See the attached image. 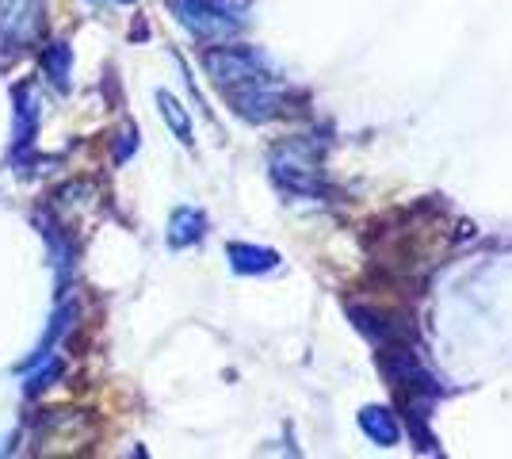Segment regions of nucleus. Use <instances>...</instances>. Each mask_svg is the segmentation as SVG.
<instances>
[{
  "mask_svg": "<svg viewBox=\"0 0 512 459\" xmlns=\"http://www.w3.org/2000/svg\"><path fill=\"white\" fill-rule=\"evenodd\" d=\"M360 425L371 440H379V444H398V421H394V414L383 410V406H367L360 414Z\"/></svg>",
  "mask_w": 512,
  "mask_h": 459,
  "instance_id": "2",
  "label": "nucleus"
},
{
  "mask_svg": "<svg viewBox=\"0 0 512 459\" xmlns=\"http://www.w3.org/2000/svg\"><path fill=\"white\" fill-rule=\"evenodd\" d=\"M237 257V268H245V272H268V268H276V253H268V249H234Z\"/></svg>",
  "mask_w": 512,
  "mask_h": 459,
  "instance_id": "3",
  "label": "nucleus"
},
{
  "mask_svg": "<svg viewBox=\"0 0 512 459\" xmlns=\"http://www.w3.org/2000/svg\"><path fill=\"white\" fill-rule=\"evenodd\" d=\"M276 173L287 180L291 192H314L318 188V165L310 161V146H287L276 157Z\"/></svg>",
  "mask_w": 512,
  "mask_h": 459,
  "instance_id": "1",
  "label": "nucleus"
}]
</instances>
